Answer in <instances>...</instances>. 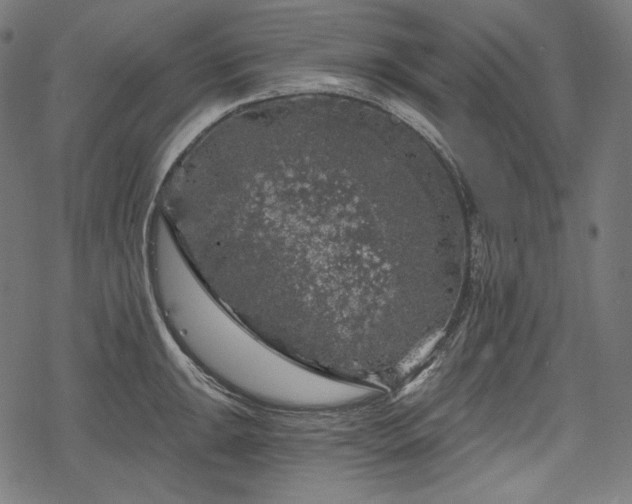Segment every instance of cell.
Segmentation results:
<instances>
[{"mask_svg":"<svg viewBox=\"0 0 632 504\" xmlns=\"http://www.w3.org/2000/svg\"><path fill=\"white\" fill-rule=\"evenodd\" d=\"M354 119L243 105L188 145L161 212L203 285L255 336L307 371L375 385L406 360L404 268Z\"/></svg>","mask_w":632,"mask_h":504,"instance_id":"obj_1","label":"cell"}]
</instances>
